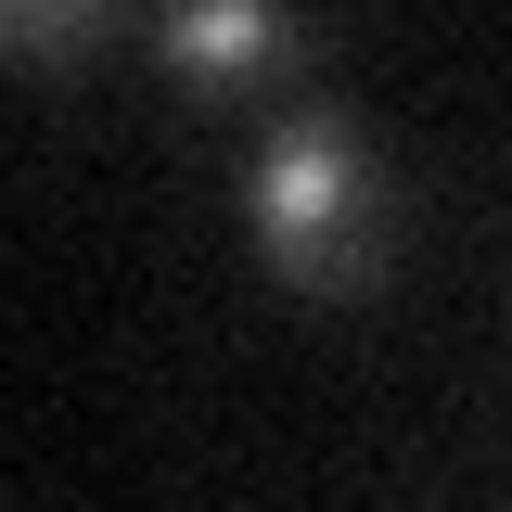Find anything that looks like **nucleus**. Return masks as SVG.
Listing matches in <instances>:
<instances>
[{
    "mask_svg": "<svg viewBox=\"0 0 512 512\" xmlns=\"http://www.w3.org/2000/svg\"><path fill=\"white\" fill-rule=\"evenodd\" d=\"M103 26V0H0V52H77Z\"/></svg>",
    "mask_w": 512,
    "mask_h": 512,
    "instance_id": "obj_3",
    "label": "nucleus"
},
{
    "mask_svg": "<svg viewBox=\"0 0 512 512\" xmlns=\"http://www.w3.org/2000/svg\"><path fill=\"white\" fill-rule=\"evenodd\" d=\"M167 64L192 90H269L295 64V26H282V0H180L167 13Z\"/></svg>",
    "mask_w": 512,
    "mask_h": 512,
    "instance_id": "obj_2",
    "label": "nucleus"
},
{
    "mask_svg": "<svg viewBox=\"0 0 512 512\" xmlns=\"http://www.w3.org/2000/svg\"><path fill=\"white\" fill-rule=\"evenodd\" d=\"M244 231L295 295H372L384 256H397V205H384V167L346 128L295 116V128H269V154L244 167Z\"/></svg>",
    "mask_w": 512,
    "mask_h": 512,
    "instance_id": "obj_1",
    "label": "nucleus"
}]
</instances>
